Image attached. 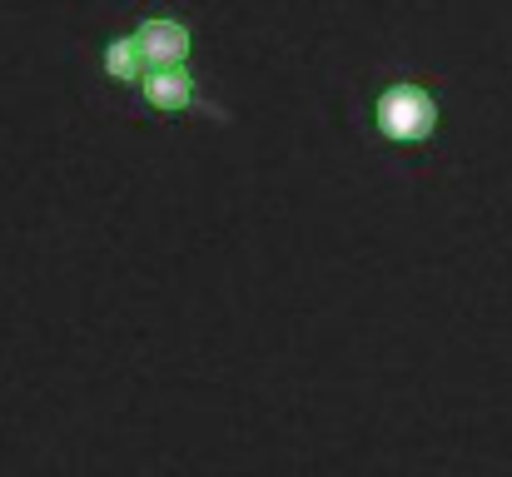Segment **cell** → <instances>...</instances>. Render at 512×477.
<instances>
[{"label": "cell", "mask_w": 512, "mask_h": 477, "mask_svg": "<svg viewBox=\"0 0 512 477\" xmlns=\"http://www.w3.org/2000/svg\"><path fill=\"white\" fill-rule=\"evenodd\" d=\"M95 65H100V75H105L110 85H130V90H135V85H140L145 75H155V70L194 65V30H189V20H179L170 10H155V15L135 20L130 30L110 35V40L100 45Z\"/></svg>", "instance_id": "1"}, {"label": "cell", "mask_w": 512, "mask_h": 477, "mask_svg": "<svg viewBox=\"0 0 512 477\" xmlns=\"http://www.w3.org/2000/svg\"><path fill=\"white\" fill-rule=\"evenodd\" d=\"M135 90H140L145 110H155V115H209V120H224V105H214V100L204 95L194 65L155 70V75H145Z\"/></svg>", "instance_id": "3"}, {"label": "cell", "mask_w": 512, "mask_h": 477, "mask_svg": "<svg viewBox=\"0 0 512 477\" xmlns=\"http://www.w3.org/2000/svg\"><path fill=\"white\" fill-rule=\"evenodd\" d=\"M373 125L383 140L393 145H423L438 130V100L418 85V80H393L388 90H378L373 100Z\"/></svg>", "instance_id": "2"}]
</instances>
